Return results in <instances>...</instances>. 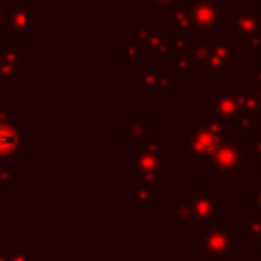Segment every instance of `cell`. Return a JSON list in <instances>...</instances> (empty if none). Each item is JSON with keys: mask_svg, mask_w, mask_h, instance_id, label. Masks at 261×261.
<instances>
[{"mask_svg": "<svg viewBox=\"0 0 261 261\" xmlns=\"http://www.w3.org/2000/svg\"><path fill=\"white\" fill-rule=\"evenodd\" d=\"M16 145H18V137H16V133H14L10 126L0 124V157L12 153V151L16 149Z\"/></svg>", "mask_w": 261, "mask_h": 261, "instance_id": "6da1fadb", "label": "cell"}]
</instances>
